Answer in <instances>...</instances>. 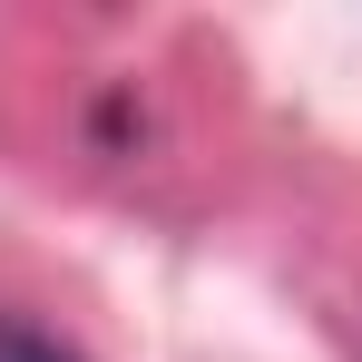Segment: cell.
<instances>
[{
  "label": "cell",
  "mask_w": 362,
  "mask_h": 362,
  "mask_svg": "<svg viewBox=\"0 0 362 362\" xmlns=\"http://www.w3.org/2000/svg\"><path fill=\"white\" fill-rule=\"evenodd\" d=\"M0 362H78V353H59V343L30 333V323H0Z\"/></svg>",
  "instance_id": "obj_1"
}]
</instances>
